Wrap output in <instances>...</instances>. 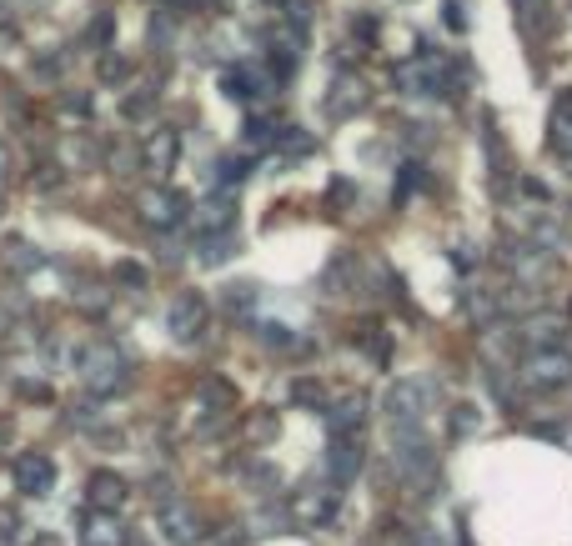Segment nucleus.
Returning <instances> with one entry per match:
<instances>
[{
	"label": "nucleus",
	"mask_w": 572,
	"mask_h": 546,
	"mask_svg": "<svg viewBox=\"0 0 572 546\" xmlns=\"http://www.w3.org/2000/svg\"><path fill=\"white\" fill-rule=\"evenodd\" d=\"M522 381L532 391H562V386H572V346H532L522 356Z\"/></svg>",
	"instance_id": "obj_1"
},
{
	"label": "nucleus",
	"mask_w": 572,
	"mask_h": 546,
	"mask_svg": "<svg viewBox=\"0 0 572 546\" xmlns=\"http://www.w3.org/2000/svg\"><path fill=\"white\" fill-rule=\"evenodd\" d=\"M81 381H86L96 396H111V391H121V386L131 381V361H126L116 346H96V351H86V361H81Z\"/></svg>",
	"instance_id": "obj_2"
},
{
	"label": "nucleus",
	"mask_w": 572,
	"mask_h": 546,
	"mask_svg": "<svg viewBox=\"0 0 572 546\" xmlns=\"http://www.w3.org/2000/svg\"><path fill=\"white\" fill-rule=\"evenodd\" d=\"M432 396H437V386H432V381L407 376V381H397V386L382 396V411H387V421H392V426H417V421H422V411L432 406Z\"/></svg>",
	"instance_id": "obj_3"
},
{
	"label": "nucleus",
	"mask_w": 572,
	"mask_h": 546,
	"mask_svg": "<svg viewBox=\"0 0 572 546\" xmlns=\"http://www.w3.org/2000/svg\"><path fill=\"white\" fill-rule=\"evenodd\" d=\"M367 106H372L367 81L352 76V71H337V76H332V96H327V116H332V121H352V116H362Z\"/></svg>",
	"instance_id": "obj_4"
},
{
	"label": "nucleus",
	"mask_w": 572,
	"mask_h": 546,
	"mask_svg": "<svg viewBox=\"0 0 572 546\" xmlns=\"http://www.w3.org/2000/svg\"><path fill=\"white\" fill-rule=\"evenodd\" d=\"M156 531H161L166 546H196V541H201V521H196V511L181 506V501H166V506L156 511Z\"/></svg>",
	"instance_id": "obj_5"
},
{
	"label": "nucleus",
	"mask_w": 572,
	"mask_h": 546,
	"mask_svg": "<svg viewBox=\"0 0 572 546\" xmlns=\"http://www.w3.org/2000/svg\"><path fill=\"white\" fill-rule=\"evenodd\" d=\"M186 211H191V206H186L181 191H166V186H161V191H146V196H141V216H146V226H156V231L181 226Z\"/></svg>",
	"instance_id": "obj_6"
},
{
	"label": "nucleus",
	"mask_w": 572,
	"mask_h": 546,
	"mask_svg": "<svg viewBox=\"0 0 572 546\" xmlns=\"http://www.w3.org/2000/svg\"><path fill=\"white\" fill-rule=\"evenodd\" d=\"M166 331H171L176 341H196V336L206 331V301H201L196 291L176 296L171 311H166Z\"/></svg>",
	"instance_id": "obj_7"
},
{
	"label": "nucleus",
	"mask_w": 572,
	"mask_h": 546,
	"mask_svg": "<svg viewBox=\"0 0 572 546\" xmlns=\"http://www.w3.org/2000/svg\"><path fill=\"white\" fill-rule=\"evenodd\" d=\"M367 461V441L362 436H332V456H327V471H332V486H347Z\"/></svg>",
	"instance_id": "obj_8"
},
{
	"label": "nucleus",
	"mask_w": 572,
	"mask_h": 546,
	"mask_svg": "<svg viewBox=\"0 0 572 546\" xmlns=\"http://www.w3.org/2000/svg\"><path fill=\"white\" fill-rule=\"evenodd\" d=\"M337 506H342V491L337 486H307V491H297V521H307V526H327L337 516Z\"/></svg>",
	"instance_id": "obj_9"
},
{
	"label": "nucleus",
	"mask_w": 572,
	"mask_h": 546,
	"mask_svg": "<svg viewBox=\"0 0 572 546\" xmlns=\"http://www.w3.org/2000/svg\"><path fill=\"white\" fill-rule=\"evenodd\" d=\"M547 146H552V156H562L572 166V91H557V101L547 111Z\"/></svg>",
	"instance_id": "obj_10"
},
{
	"label": "nucleus",
	"mask_w": 572,
	"mask_h": 546,
	"mask_svg": "<svg viewBox=\"0 0 572 546\" xmlns=\"http://www.w3.org/2000/svg\"><path fill=\"white\" fill-rule=\"evenodd\" d=\"M226 96L231 101H261V96H271V71H261V66H236V71H226Z\"/></svg>",
	"instance_id": "obj_11"
},
{
	"label": "nucleus",
	"mask_w": 572,
	"mask_h": 546,
	"mask_svg": "<svg viewBox=\"0 0 572 546\" xmlns=\"http://www.w3.org/2000/svg\"><path fill=\"white\" fill-rule=\"evenodd\" d=\"M56 486V461L51 456H21L16 461V491L21 496H46Z\"/></svg>",
	"instance_id": "obj_12"
},
{
	"label": "nucleus",
	"mask_w": 572,
	"mask_h": 546,
	"mask_svg": "<svg viewBox=\"0 0 572 546\" xmlns=\"http://www.w3.org/2000/svg\"><path fill=\"white\" fill-rule=\"evenodd\" d=\"M231 226H236V196H231V191L211 196V201L196 211V231H201V236H221V231H231Z\"/></svg>",
	"instance_id": "obj_13"
},
{
	"label": "nucleus",
	"mask_w": 572,
	"mask_h": 546,
	"mask_svg": "<svg viewBox=\"0 0 572 546\" xmlns=\"http://www.w3.org/2000/svg\"><path fill=\"white\" fill-rule=\"evenodd\" d=\"M81 546H126V526H121L111 511H96V516H86V526H81Z\"/></svg>",
	"instance_id": "obj_14"
},
{
	"label": "nucleus",
	"mask_w": 572,
	"mask_h": 546,
	"mask_svg": "<svg viewBox=\"0 0 572 546\" xmlns=\"http://www.w3.org/2000/svg\"><path fill=\"white\" fill-rule=\"evenodd\" d=\"M176 156H181V136L161 126V131H156V136L146 141V166H151V171L161 176V171H171V166H176Z\"/></svg>",
	"instance_id": "obj_15"
},
{
	"label": "nucleus",
	"mask_w": 572,
	"mask_h": 546,
	"mask_svg": "<svg viewBox=\"0 0 572 546\" xmlns=\"http://www.w3.org/2000/svg\"><path fill=\"white\" fill-rule=\"evenodd\" d=\"M367 431V396H347L332 411V436H362Z\"/></svg>",
	"instance_id": "obj_16"
},
{
	"label": "nucleus",
	"mask_w": 572,
	"mask_h": 546,
	"mask_svg": "<svg viewBox=\"0 0 572 546\" xmlns=\"http://www.w3.org/2000/svg\"><path fill=\"white\" fill-rule=\"evenodd\" d=\"M121 501H126V481H121V476H111V471L91 476V506H96V511H111V516H116Z\"/></svg>",
	"instance_id": "obj_17"
},
{
	"label": "nucleus",
	"mask_w": 572,
	"mask_h": 546,
	"mask_svg": "<svg viewBox=\"0 0 572 546\" xmlns=\"http://www.w3.org/2000/svg\"><path fill=\"white\" fill-rule=\"evenodd\" d=\"M412 191H427V166L422 161H402V171H397V206H407V196Z\"/></svg>",
	"instance_id": "obj_18"
},
{
	"label": "nucleus",
	"mask_w": 572,
	"mask_h": 546,
	"mask_svg": "<svg viewBox=\"0 0 572 546\" xmlns=\"http://www.w3.org/2000/svg\"><path fill=\"white\" fill-rule=\"evenodd\" d=\"M276 146H281L286 156H312V151H317V136H307L302 126H281Z\"/></svg>",
	"instance_id": "obj_19"
},
{
	"label": "nucleus",
	"mask_w": 572,
	"mask_h": 546,
	"mask_svg": "<svg viewBox=\"0 0 572 546\" xmlns=\"http://www.w3.org/2000/svg\"><path fill=\"white\" fill-rule=\"evenodd\" d=\"M211 181H216L221 191L241 186V181H246V161H241V156H221V161L211 166Z\"/></svg>",
	"instance_id": "obj_20"
},
{
	"label": "nucleus",
	"mask_w": 572,
	"mask_h": 546,
	"mask_svg": "<svg viewBox=\"0 0 572 546\" xmlns=\"http://www.w3.org/2000/svg\"><path fill=\"white\" fill-rule=\"evenodd\" d=\"M256 336H261V346H271V351H297V346H302L292 331L276 326V321H261V326H256Z\"/></svg>",
	"instance_id": "obj_21"
},
{
	"label": "nucleus",
	"mask_w": 572,
	"mask_h": 546,
	"mask_svg": "<svg viewBox=\"0 0 572 546\" xmlns=\"http://www.w3.org/2000/svg\"><path fill=\"white\" fill-rule=\"evenodd\" d=\"M231 251H236V236H231V231H221V236H201V261H206V266L226 261Z\"/></svg>",
	"instance_id": "obj_22"
},
{
	"label": "nucleus",
	"mask_w": 572,
	"mask_h": 546,
	"mask_svg": "<svg viewBox=\"0 0 572 546\" xmlns=\"http://www.w3.org/2000/svg\"><path fill=\"white\" fill-rule=\"evenodd\" d=\"M276 136H281V131H276L271 121H246V136H241V141H246L251 151H271V146H276Z\"/></svg>",
	"instance_id": "obj_23"
},
{
	"label": "nucleus",
	"mask_w": 572,
	"mask_h": 546,
	"mask_svg": "<svg viewBox=\"0 0 572 546\" xmlns=\"http://www.w3.org/2000/svg\"><path fill=\"white\" fill-rule=\"evenodd\" d=\"M292 401H302V406H312V411H322V406H327V391H322V381H312V376H302V381H292Z\"/></svg>",
	"instance_id": "obj_24"
},
{
	"label": "nucleus",
	"mask_w": 572,
	"mask_h": 546,
	"mask_svg": "<svg viewBox=\"0 0 572 546\" xmlns=\"http://www.w3.org/2000/svg\"><path fill=\"white\" fill-rule=\"evenodd\" d=\"M6 266L11 271H31V266H41V251H31L26 241H11L6 246Z\"/></svg>",
	"instance_id": "obj_25"
},
{
	"label": "nucleus",
	"mask_w": 572,
	"mask_h": 546,
	"mask_svg": "<svg viewBox=\"0 0 572 546\" xmlns=\"http://www.w3.org/2000/svg\"><path fill=\"white\" fill-rule=\"evenodd\" d=\"M221 301H226V311H251L256 306V286L251 281H236V286H226Z\"/></svg>",
	"instance_id": "obj_26"
},
{
	"label": "nucleus",
	"mask_w": 572,
	"mask_h": 546,
	"mask_svg": "<svg viewBox=\"0 0 572 546\" xmlns=\"http://www.w3.org/2000/svg\"><path fill=\"white\" fill-rule=\"evenodd\" d=\"M352 31H357L362 41H377V36H382V16H372V11H362V16L352 21Z\"/></svg>",
	"instance_id": "obj_27"
},
{
	"label": "nucleus",
	"mask_w": 572,
	"mask_h": 546,
	"mask_svg": "<svg viewBox=\"0 0 572 546\" xmlns=\"http://www.w3.org/2000/svg\"><path fill=\"white\" fill-rule=\"evenodd\" d=\"M452 431H457V436L477 431V406H457V411H452Z\"/></svg>",
	"instance_id": "obj_28"
},
{
	"label": "nucleus",
	"mask_w": 572,
	"mask_h": 546,
	"mask_svg": "<svg viewBox=\"0 0 572 546\" xmlns=\"http://www.w3.org/2000/svg\"><path fill=\"white\" fill-rule=\"evenodd\" d=\"M512 11H517V21H522V26H532V16H542V11H547V0H512Z\"/></svg>",
	"instance_id": "obj_29"
},
{
	"label": "nucleus",
	"mask_w": 572,
	"mask_h": 546,
	"mask_svg": "<svg viewBox=\"0 0 572 546\" xmlns=\"http://www.w3.org/2000/svg\"><path fill=\"white\" fill-rule=\"evenodd\" d=\"M447 26L452 31H467V0H447Z\"/></svg>",
	"instance_id": "obj_30"
},
{
	"label": "nucleus",
	"mask_w": 572,
	"mask_h": 546,
	"mask_svg": "<svg viewBox=\"0 0 572 546\" xmlns=\"http://www.w3.org/2000/svg\"><path fill=\"white\" fill-rule=\"evenodd\" d=\"M151 101H156L151 91H141V96H131V101H126V116H146V111H151Z\"/></svg>",
	"instance_id": "obj_31"
},
{
	"label": "nucleus",
	"mask_w": 572,
	"mask_h": 546,
	"mask_svg": "<svg viewBox=\"0 0 572 546\" xmlns=\"http://www.w3.org/2000/svg\"><path fill=\"white\" fill-rule=\"evenodd\" d=\"M116 276H121L126 286H146V271H141V266H121Z\"/></svg>",
	"instance_id": "obj_32"
},
{
	"label": "nucleus",
	"mask_w": 572,
	"mask_h": 546,
	"mask_svg": "<svg viewBox=\"0 0 572 546\" xmlns=\"http://www.w3.org/2000/svg\"><path fill=\"white\" fill-rule=\"evenodd\" d=\"M101 76H106V81H116V76H126V61H101Z\"/></svg>",
	"instance_id": "obj_33"
},
{
	"label": "nucleus",
	"mask_w": 572,
	"mask_h": 546,
	"mask_svg": "<svg viewBox=\"0 0 572 546\" xmlns=\"http://www.w3.org/2000/svg\"><path fill=\"white\" fill-rule=\"evenodd\" d=\"M106 36H111V16H101V21L91 26V41H106Z\"/></svg>",
	"instance_id": "obj_34"
},
{
	"label": "nucleus",
	"mask_w": 572,
	"mask_h": 546,
	"mask_svg": "<svg viewBox=\"0 0 572 546\" xmlns=\"http://www.w3.org/2000/svg\"><path fill=\"white\" fill-rule=\"evenodd\" d=\"M66 111H81V116H86V111H91V101H86V96H66Z\"/></svg>",
	"instance_id": "obj_35"
},
{
	"label": "nucleus",
	"mask_w": 572,
	"mask_h": 546,
	"mask_svg": "<svg viewBox=\"0 0 572 546\" xmlns=\"http://www.w3.org/2000/svg\"><path fill=\"white\" fill-rule=\"evenodd\" d=\"M6 166H11V156H6V146H0V186H6Z\"/></svg>",
	"instance_id": "obj_36"
}]
</instances>
